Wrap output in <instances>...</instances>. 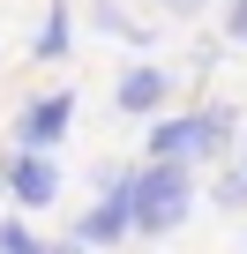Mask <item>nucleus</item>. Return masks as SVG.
Here are the masks:
<instances>
[{
	"label": "nucleus",
	"mask_w": 247,
	"mask_h": 254,
	"mask_svg": "<svg viewBox=\"0 0 247 254\" xmlns=\"http://www.w3.org/2000/svg\"><path fill=\"white\" fill-rule=\"evenodd\" d=\"M68 120H75V97L53 90V97H38V105L15 120V142H23V150H53V142L68 135Z\"/></svg>",
	"instance_id": "nucleus-3"
},
{
	"label": "nucleus",
	"mask_w": 247,
	"mask_h": 254,
	"mask_svg": "<svg viewBox=\"0 0 247 254\" xmlns=\"http://www.w3.org/2000/svg\"><path fill=\"white\" fill-rule=\"evenodd\" d=\"M225 38H240V45H247V0H232V15H225Z\"/></svg>",
	"instance_id": "nucleus-9"
},
{
	"label": "nucleus",
	"mask_w": 247,
	"mask_h": 254,
	"mask_svg": "<svg viewBox=\"0 0 247 254\" xmlns=\"http://www.w3.org/2000/svg\"><path fill=\"white\" fill-rule=\"evenodd\" d=\"M172 97V75L165 67H128L120 75V112H158Z\"/></svg>",
	"instance_id": "nucleus-5"
},
{
	"label": "nucleus",
	"mask_w": 247,
	"mask_h": 254,
	"mask_svg": "<svg viewBox=\"0 0 247 254\" xmlns=\"http://www.w3.org/2000/svg\"><path fill=\"white\" fill-rule=\"evenodd\" d=\"M187 209H195V180H187V165L150 157L143 172H128V232L165 239V232L187 224Z\"/></svg>",
	"instance_id": "nucleus-1"
},
{
	"label": "nucleus",
	"mask_w": 247,
	"mask_h": 254,
	"mask_svg": "<svg viewBox=\"0 0 247 254\" xmlns=\"http://www.w3.org/2000/svg\"><path fill=\"white\" fill-rule=\"evenodd\" d=\"M240 202H247V165H240V172H225V180H217V209H240Z\"/></svg>",
	"instance_id": "nucleus-7"
},
{
	"label": "nucleus",
	"mask_w": 247,
	"mask_h": 254,
	"mask_svg": "<svg viewBox=\"0 0 247 254\" xmlns=\"http://www.w3.org/2000/svg\"><path fill=\"white\" fill-rule=\"evenodd\" d=\"M30 53H38V60H60V53H68V8H45V23H38Z\"/></svg>",
	"instance_id": "nucleus-6"
},
{
	"label": "nucleus",
	"mask_w": 247,
	"mask_h": 254,
	"mask_svg": "<svg viewBox=\"0 0 247 254\" xmlns=\"http://www.w3.org/2000/svg\"><path fill=\"white\" fill-rule=\"evenodd\" d=\"M158 8H172V15H202L210 0H158Z\"/></svg>",
	"instance_id": "nucleus-10"
},
{
	"label": "nucleus",
	"mask_w": 247,
	"mask_h": 254,
	"mask_svg": "<svg viewBox=\"0 0 247 254\" xmlns=\"http://www.w3.org/2000/svg\"><path fill=\"white\" fill-rule=\"evenodd\" d=\"M30 247H38V239H30L23 224H0V254H30Z\"/></svg>",
	"instance_id": "nucleus-8"
},
{
	"label": "nucleus",
	"mask_w": 247,
	"mask_h": 254,
	"mask_svg": "<svg viewBox=\"0 0 247 254\" xmlns=\"http://www.w3.org/2000/svg\"><path fill=\"white\" fill-rule=\"evenodd\" d=\"M232 135H240V112L232 105H202V112H180V120H158L150 127V157L202 165V157H225Z\"/></svg>",
	"instance_id": "nucleus-2"
},
{
	"label": "nucleus",
	"mask_w": 247,
	"mask_h": 254,
	"mask_svg": "<svg viewBox=\"0 0 247 254\" xmlns=\"http://www.w3.org/2000/svg\"><path fill=\"white\" fill-rule=\"evenodd\" d=\"M8 187H15L23 209H45V202L60 194V172H53L45 150H15V157H8Z\"/></svg>",
	"instance_id": "nucleus-4"
}]
</instances>
